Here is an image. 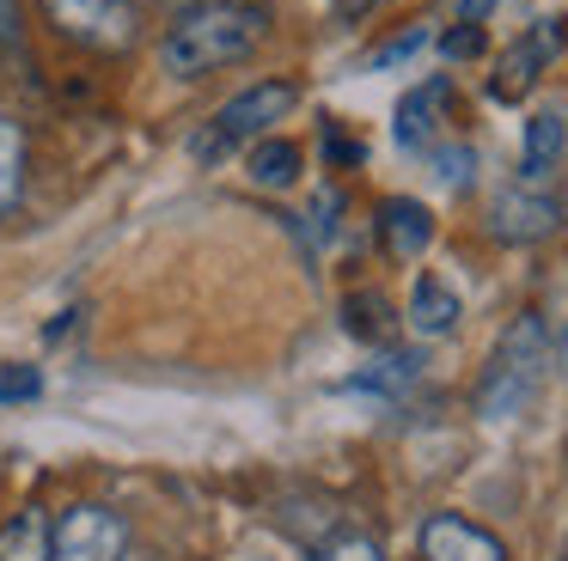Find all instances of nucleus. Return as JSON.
<instances>
[{"label": "nucleus", "instance_id": "nucleus-19", "mask_svg": "<svg viewBox=\"0 0 568 561\" xmlns=\"http://www.w3.org/2000/svg\"><path fill=\"white\" fill-rule=\"evenodd\" d=\"M19 43H26V7L0 0V49H19Z\"/></svg>", "mask_w": 568, "mask_h": 561}, {"label": "nucleus", "instance_id": "nucleus-21", "mask_svg": "<svg viewBox=\"0 0 568 561\" xmlns=\"http://www.w3.org/2000/svg\"><path fill=\"white\" fill-rule=\"evenodd\" d=\"M477 49H483V24H458L446 37V55H477Z\"/></svg>", "mask_w": 568, "mask_h": 561}, {"label": "nucleus", "instance_id": "nucleus-15", "mask_svg": "<svg viewBox=\"0 0 568 561\" xmlns=\"http://www.w3.org/2000/svg\"><path fill=\"white\" fill-rule=\"evenodd\" d=\"M19 195H26V129L0 110V220L19 207Z\"/></svg>", "mask_w": 568, "mask_h": 561}, {"label": "nucleus", "instance_id": "nucleus-7", "mask_svg": "<svg viewBox=\"0 0 568 561\" xmlns=\"http://www.w3.org/2000/svg\"><path fill=\"white\" fill-rule=\"evenodd\" d=\"M556 49H562V24H556V19H538V24H531V31L501 55V73L489 80V98H501V104L526 98V92H531V80H538V73L550 68Z\"/></svg>", "mask_w": 568, "mask_h": 561}, {"label": "nucleus", "instance_id": "nucleus-2", "mask_svg": "<svg viewBox=\"0 0 568 561\" xmlns=\"http://www.w3.org/2000/svg\"><path fill=\"white\" fill-rule=\"evenodd\" d=\"M544 366H550V329H544L538 312H519L514 324L501 329L489 366L477 378V415L483 421H514L544 385Z\"/></svg>", "mask_w": 568, "mask_h": 561}, {"label": "nucleus", "instance_id": "nucleus-11", "mask_svg": "<svg viewBox=\"0 0 568 561\" xmlns=\"http://www.w3.org/2000/svg\"><path fill=\"white\" fill-rule=\"evenodd\" d=\"M409 329L416 336H453L458 329V317H465V305H458V293H453V280H440V275H416V287H409Z\"/></svg>", "mask_w": 568, "mask_h": 561}, {"label": "nucleus", "instance_id": "nucleus-1", "mask_svg": "<svg viewBox=\"0 0 568 561\" xmlns=\"http://www.w3.org/2000/svg\"><path fill=\"white\" fill-rule=\"evenodd\" d=\"M270 37V7L257 0H196L160 37V68L172 80H209V73L245 61Z\"/></svg>", "mask_w": 568, "mask_h": 561}, {"label": "nucleus", "instance_id": "nucleus-18", "mask_svg": "<svg viewBox=\"0 0 568 561\" xmlns=\"http://www.w3.org/2000/svg\"><path fill=\"white\" fill-rule=\"evenodd\" d=\"M31 397H43L38 366H0V402H31Z\"/></svg>", "mask_w": 568, "mask_h": 561}, {"label": "nucleus", "instance_id": "nucleus-5", "mask_svg": "<svg viewBox=\"0 0 568 561\" xmlns=\"http://www.w3.org/2000/svg\"><path fill=\"white\" fill-rule=\"evenodd\" d=\"M55 31L92 49H123L135 37V0H43Z\"/></svg>", "mask_w": 568, "mask_h": 561}, {"label": "nucleus", "instance_id": "nucleus-17", "mask_svg": "<svg viewBox=\"0 0 568 561\" xmlns=\"http://www.w3.org/2000/svg\"><path fill=\"white\" fill-rule=\"evenodd\" d=\"M312 561H385V549L373 543L367 531H336V537H324L318 543V555Z\"/></svg>", "mask_w": 568, "mask_h": 561}, {"label": "nucleus", "instance_id": "nucleus-3", "mask_svg": "<svg viewBox=\"0 0 568 561\" xmlns=\"http://www.w3.org/2000/svg\"><path fill=\"white\" fill-rule=\"evenodd\" d=\"M300 104V85L294 80H251L239 98H226L221 110H214V122L190 141V153L196 159H221L233 153V146H251L263 141V134H275V122H287V110Z\"/></svg>", "mask_w": 568, "mask_h": 561}, {"label": "nucleus", "instance_id": "nucleus-22", "mask_svg": "<svg viewBox=\"0 0 568 561\" xmlns=\"http://www.w3.org/2000/svg\"><path fill=\"white\" fill-rule=\"evenodd\" d=\"M495 12V0H458V24H483Z\"/></svg>", "mask_w": 568, "mask_h": 561}, {"label": "nucleus", "instance_id": "nucleus-12", "mask_svg": "<svg viewBox=\"0 0 568 561\" xmlns=\"http://www.w3.org/2000/svg\"><path fill=\"white\" fill-rule=\"evenodd\" d=\"M562 146H568V122H562V110H538V116L526 122V153H519V177L526 183H538L544 171L562 159Z\"/></svg>", "mask_w": 568, "mask_h": 561}, {"label": "nucleus", "instance_id": "nucleus-10", "mask_svg": "<svg viewBox=\"0 0 568 561\" xmlns=\"http://www.w3.org/2000/svg\"><path fill=\"white\" fill-rule=\"evenodd\" d=\"M379 238H385V251H392L397 263H416V256L434 244V214L422 202H409V195H392V202L379 207Z\"/></svg>", "mask_w": 568, "mask_h": 561}, {"label": "nucleus", "instance_id": "nucleus-14", "mask_svg": "<svg viewBox=\"0 0 568 561\" xmlns=\"http://www.w3.org/2000/svg\"><path fill=\"white\" fill-rule=\"evenodd\" d=\"M50 531L55 524L38 507L13 512V519L0 524V561H50Z\"/></svg>", "mask_w": 568, "mask_h": 561}, {"label": "nucleus", "instance_id": "nucleus-16", "mask_svg": "<svg viewBox=\"0 0 568 561\" xmlns=\"http://www.w3.org/2000/svg\"><path fill=\"white\" fill-rule=\"evenodd\" d=\"M348 329L367 336V341H385L392 336V305H385L379 293H355V299H348Z\"/></svg>", "mask_w": 568, "mask_h": 561}, {"label": "nucleus", "instance_id": "nucleus-20", "mask_svg": "<svg viewBox=\"0 0 568 561\" xmlns=\"http://www.w3.org/2000/svg\"><path fill=\"white\" fill-rule=\"evenodd\" d=\"M428 43V31H409V37H397V43H385L379 55L367 61V68H392V61H404V55H416V49Z\"/></svg>", "mask_w": 568, "mask_h": 561}, {"label": "nucleus", "instance_id": "nucleus-24", "mask_svg": "<svg viewBox=\"0 0 568 561\" xmlns=\"http://www.w3.org/2000/svg\"><path fill=\"white\" fill-rule=\"evenodd\" d=\"M562 354H568V341H562Z\"/></svg>", "mask_w": 568, "mask_h": 561}, {"label": "nucleus", "instance_id": "nucleus-9", "mask_svg": "<svg viewBox=\"0 0 568 561\" xmlns=\"http://www.w3.org/2000/svg\"><path fill=\"white\" fill-rule=\"evenodd\" d=\"M446 104H453V85H446V80H428V85H416V92H404L397 122H392L397 146H404V153H434V146H440Z\"/></svg>", "mask_w": 568, "mask_h": 561}, {"label": "nucleus", "instance_id": "nucleus-23", "mask_svg": "<svg viewBox=\"0 0 568 561\" xmlns=\"http://www.w3.org/2000/svg\"><path fill=\"white\" fill-rule=\"evenodd\" d=\"M324 7H331L336 19H361V12H373L379 0H324Z\"/></svg>", "mask_w": 568, "mask_h": 561}, {"label": "nucleus", "instance_id": "nucleus-13", "mask_svg": "<svg viewBox=\"0 0 568 561\" xmlns=\"http://www.w3.org/2000/svg\"><path fill=\"white\" fill-rule=\"evenodd\" d=\"M245 177L257 183V190H294V183H300V146L294 141H275V134L251 141Z\"/></svg>", "mask_w": 568, "mask_h": 561}, {"label": "nucleus", "instance_id": "nucleus-6", "mask_svg": "<svg viewBox=\"0 0 568 561\" xmlns=\"http://www.w3.org/2000/svg\"><path fill=\"white\" fill-rule=\"evenodd\" d=\"M556 226H562V202L531 190V183H514V190H501L489 202V232L501 244H538V238H550Z\"/></svg>", "mask_w": 568, "mask_h": 561}, {"label": "nucleus", "instance_id": "nucleus-4", "mask_svg": "<svg viewBox=\"0 0 568 561\" xmlns=\"http://www.w3.org/2000/svg\"><path fill=\"white\" fill-rule=\"evenodd\" d=\"M129 555V524L111 507H74L50 531V561H123Z\"/></svg>", "mask_w": 568, "mask_h": 561}, {"label": "nucleus", "instance_id": "nucleus-8", "mask_svg": "<svg viewBox=\"0 0 568 561\" xmlns=\"http://www.w3.org/2000/svg\"><path fill=\"white\" fill-rule=\"evenodd\" d=\"M422 561H507L501 537H489L483 524H470L465 512H434L416 537Z\"/></svg>", "mask_w": 568, "mask_h": 561}]
</instances>
